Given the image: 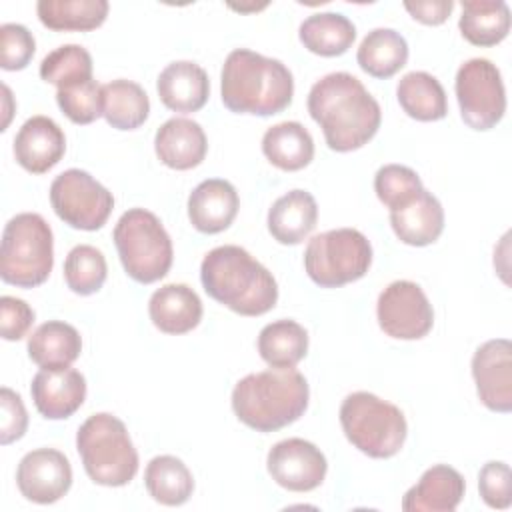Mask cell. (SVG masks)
I'll use <instances>...</instances> for the list:
<instances>
[{"mask_svg":"<svg viewBox=\"0 0 512 512\" xmlns=\"http://www.w3.org/2000/svg\"><path fill=\"white\" fill-rule=\"evenodd\" d=\"M308 112L334 152L362 148L374 138L382 120L376 98L348 72H332L314 82L308 94Z\"/></svg>","mask_w":512,"mask_h":512,"instance_id":"obj_1","label":"cell"},{"mask_svg":"<svg viewBox=\"0 0 512 512\" xmlns=\"http://www.w3.org/2000/svg\"><path fill=\"white\" fill-rule=\"evenodd\" d=\"M206 294L240 316H262L278 300L272 272L240 246L212 248L200 264Z\"/></svg>","mask_w":512,"mask_h":512,"instance_id":"obj_2","label":"cell"},{"mask_svg":"<svg viewBox=\"0 0 512 512\" xmlns=\"http://www.w3.org/2000/svg\"><path fill=\"white\" fill-rule=\"evenodd\" d=\"M292 94L294 78L284 62L248 48H236L226 56L220 74V96L230 112L280 114L290 106Z\"/></svg>","mask_w":512,"mask_h":512,"instance_id":"obj_3","label":"cell"},{"mask_svg":"<svg viewBox=\"0 0 512 512\" xmlns=\"http://www.w3.org/2000/svg\"><path fill=\"white\" fill-rule=\"evenodd\" d=\"M310 388L294 368H270L238 380L232 390V410L236 418L256 432H276L308 408Z\"/></svg>","mask_w":512,"mask_h":512,"instance_id":"obj_4","label":"cell"},{"mask_svg":"<svg viewBox=\"0 0 512 512\" xmlns=\"http://www.w3.org/2000/svg\"><path fill=\"white\" fill-rule=\"evenodd\" d=\"M76 450L88 478L100 486H126L138 472V452L126 424L114 414L98 412L84 420Z\"/></svg>","mask_w":512,"mask_h":512,"instance_id":"obj_5","label":"cell"},{"mask_svg":"<svg viewBox=\"0 0 512 512\" xmlns=\"http://www.w3.org/2000/svg\"><path fill=\"white\" fill-rule=\"evenodd\" d=\"M54 266V238L48 222L36 212L8 220L0 246V278L18 288L46 282Z\"/></svg>","mask_w":512,"mask_h":512,"instance_id":"obj_6","label":"cell"},{"mask_svg":"<svg viewBox=\"0 0 512 512\" xmlns=\"http://www.w3.org/2000/svg\"><path fill=\"white\" fill-rule=\"evenodd\" d=\"M340 426L348 442L370 458H392L408 434L402 410L364 390L342 400Z\"/></svg>","mask_w":512,"mask_h":512,"instance_id":"obj_7","label":"cell"},{"mask_svg":"<svg viewBox=\"0 0 512 512\" xmlns=\"http://www.w3.org/2000/svg\"><path fill=\"white\" fill-rule=\"evenodd\" d=\"M114 246L126 274L140 284L164 278L172 266V240L150 210H126L114 226Z\"/></svg>","mask_w":512,"mask_h":512,"instance_id":"obj_8","label":"cell"},{"mask_svg":"<svg viewBox=\"0 0 512 512\" xmlns=\"http://www.w3.org/2000/svg\"><path fill=\"white\" fill-rule=\"evenodd\" d=\"M372 264V246L356 228L326 230L310 238L304 270L322 288H338L360 280Z\"/></svg>","mask_w":512,"mask_h":512,"instance_id":"obj_9","label":"cell"},{"mask_svg":"<svg viewBox=\"0 0 512 512\" xmlns=\"http://www.w3.org/2000/svg\"><path fill=\"white\" fill-rule=\"evenodd\" d=\"M50 204L64 224L92 232L106 224L114 196L86 170L70 168L52 180Z\"/></svg>","mask_w":512,"mask_h":512,"instance_id":"obj_10","label":"cell"},{"mask_svg":"<svg viewBox=\"0 0 512 512\" xmlns=\"http://www.w3.org/2000/svg\"><path fill=\"white\" fill-rule=\"evenodd\" d=\"M456 98L462 120L472 130L494 128L506 112L502 74L488 58H470L456 72Z\"/></svg>","mask_w":512,"mask_h":512,"instance_id":"obj_11","label":"cell"},{"mask_svg":"<svg viewBox=\"0 0 512 512\" xmlns=\"http://www.w3.org/2000/svg\"><path fill=\"white\" fill-rule=\"evenodd\" d=\"M376 316L382 332L396 340H420L434 324L428 296L410 280H396L380 292Z\"/></svg>","mask_w":512,"mask_h":512,"instance_id":"obj_12","label":"cell"},{"mask_svg":"<svg viewBox=\"0 0 512 512\" xmlns=\"http://www.w3.org/2000/svg\"><path fill=\"white\" fill-rule=\"evenodd\" d=\"M266 468L278 486L292 492H310L324 482L328 462L316 444L288 438L270 448Z\"/></svg>","mask_w":512,"mask_h":512,"instance_id":"obj_13","label":"cell"},{"mask_svg":"<svg viewBox=\"0 0 512 512\" xmlns=\"http://www.w3.org/2000/svg\"><path fill=\"white\" fill-rule=\"evenodd\" d=\"M20 494L36 504L58 502L72 486L70 460L54 448H36L22 456L16 468Z\"/></svg>","mask_w":512,"mask_h":512,"instance_id":"obj_14","label":"cell"},{"mask_svg":"<svg viewBox=\"0 0 512 512\" xmlns=\"http://www.w3.org/2000/svg\"><path fill=\"white\" fill-rule=\"evenodd\" d=\"M472 376L478 398L488 410L500 414L512 410V344L508 338H494L476 348Z\"/></svg>","mask_w":512,"mask_h":512,"instance_id":"obj_15","label":"cell"},{"mask_svg":"<svg viewBox=\"0 0 512 512\" xmlns=\"http://www.w3.org/2000/svg\"><path fill=\"white\" fill-rule=\"evenodd\" d=\"M36 410L48 420L70 418L86 398V380L74 368H42L30 384Z\"/></svg>","mask_w":512,"mask_h":512,"instance_id":"obj_16","label":"cell"},{"mask_svg":"<svg viewBox=\"0 0 512 512\" xmlns=\"http://www.w3.org/2000/svg\"><path fill=\"white\" fill-rule=\"evenodd\" d=\"M66 152V136L62 128L48 116L28 118L16 138H14V156L16 162L32 172L44 174L52 170Z\"/></svg>","mask_w":512,"mask_h":512,"instance_id":"obj_17","label":"cell"},{"mask_svg":"<svg viewBox=\"0 0 512 512\" xmlns=\"http://www.w3.org/2000/svg\"><path fill=\"white\" fill-rule=\"evenodd\" d=\"M240 208L236 188L222 178L200 182L188 196V218L202 234H218L226 230Z\"/></svg>","mask_w":512,"mask_h":512,"instance_id":"obj_18","label":"cell"},{"mask_svg":"<svg viewBox=\"0 0 512 512\" xmlns=\"http://www.w3.org/2000/svg\"><path fill=\"white\" fill-rule=\"evenodd\" d=\"M466 482L458 470L448 464L428 468L420 480L404 494L406 512H452L464 498Z\"/></svg>","mask_w":512,"mask_h":512,"instance_id":"obj_19","label":"cell"},{"mask_svg":"<svg viewBox=\"0 0 512 512\" xmlns=\"http://www.w3.org/2000/svg\"><path fill=\"white\" fill-rule=\"evenodd\" d=\"M154 150L158 160L168 168L190 170L206 158L208 140L198 122L190 118H170L156 130Z\"/></svg>","mask_w":512,"mask_h":512,"instance_id":"obj_20","label":"cell"},{"mask_svg":"<svg viewBox=\"0 0 512 512\" xmlns=\"http://www.w3.org/2000/svg\"><path fill=\"white\" fill-rule=\"evenodd\" d=\"M160 102L172 112H198L210 96V80L204 68L190 60L170 62L158 76Z\"/></svg>","mask_w":512,"mask_h":512,"instance_id":"obj_21","label":"cell"},{"mask_svg":"<svg viewBox=\"0 0 512 512\" xmlns=\"http://www.w3.org/2000/svg\"><path fill=\"white\" fill-rule=\"evenodd\" d=\"M390 226L400 242L428 246L444 230V208L432 192L422 188L410 202L390 210Z\"/></svg>","mask_w":512,"mask_h":512,"instance_id":"obj_22","label":"cell"},{"mask_svg":"<svg viewBox=\"0 0 512 512\" xmlns=\"http://www.w3.org/2000/svg\"><path fill=\"white\" fill-rule=\"evenodd\" d=\"M148 314L164 334H186L202 320V300L186 284H166L150 296Z\"/></svg>","mask_w":512,"mask_h":512,"instance_id":"obj_23","label":"cell"},{"mask_svg":"<svg viewBox=\"0 0 512 512\" xmlns=\"http://www.w3.org/2000/svg\"><path fill=\"white\" fill-rule=\"evenodd\" d=\"M318 206L310 192L290 190L268 210V232L280 244H300L314 230Z\"/></svg>","mask_w":512,"mask_h":512,"instance_id":"obj_24","label":"cell"},{"mask_svg":"<svg viewBox=\"0 0 512 512\" xmlns=\"http://www.w3.org/2000/svg\"><path fill=\"white\" fill-rule=\"evenodd\" d=\"M80 352L82 338L78 330L60 320H48L28 336L30 360L46 370L68 368Z\"/></svg>","mask_w":512,"mask_h":512,"instance_id":"obj_25","label":"cell"},{"mask_svg":"<svg viewBox=\"0 0 512 512\" xmlns=\"http://www.w3.org/2000/svg\"><path fill=\"white\" fill-rule=\"evenodd\" d=\"M262 152L280 170L296 172L314 158V140L300 122H280L262 136Z\"/></svg>","mask_w":512,"mask_h":512,"instance_id":"obj_26","label":"cell"},{"mask_svg":"<svg viewBox=\"0 0 512 512\" xmlns=\"http://www.w3.org/2000/svg\"><path fill=\"white\" fill-rule=\"evenodd\" d=\"M396 98L402 110L420 122H436L448 114V100L440 80L422 70L408 72L400 78Z\"/></svg>","mask_w":512,"mask_h":512,"instance_id":"obj_27","label":"cell"},{"mask_svg":"<svg viewBox=\"0 0 512 512\" xmlns=\"http://www.w3.org/2000/svg\"><path fill=\"white\" fill-rule=\"evenodd\" d=\"M458 28L474 46H496L510 32V8L502 0H466Z\"/></svg>","mask_w":512,"mask_h":512,"instance_id":"obj_28","label":"cell"},{"mask_svg":"<svg viewBox=\"0 0 512 512\" xmlns=\"http://www.w3.org/2000/svg\"><path fill=\"white\" fill-rule=\"evenodd\" d=\"M298 36L304 48L312 54L332 58L344 54L352 46L356 28L352 20L340 12H318L300 24Z\"/></svg>","mask_w":512,"mask_h":512,"instance_id":"obj_29","label":"cell"},{"mask_svg":"<svg viewBox=\"0 0 512 512\" xmlns=\"http://www.w3.org/2000/svg\"><path fill=\"white\" fill-rule=\"evenodd\" d=\"M408 60V44L404 36L392 28L370 30L358 46V66L374 78H390Z\"/></svg>","mask_w":512,"mask_h":512,"instance_id":"obj_30","label":"cell"},{"mask_svg":"<svg viewBox=\"0 0 512 512\" xmlns=\"http://www.w3.org/2000/svg\"><path fill=\"white\" fill-rule=\"evenodd\" d=\"M150 114L144 88L132 80H112L102 86V116L116 130H136Z\"/></svg>","mask_w":512,"mask_h":512,"instance_id":"obj_31","label":"cell"},{"mask_svg":"<svg viewBox=\"0 0 512 512\" xmlns=\"http://www.w3.org/2000/svg\"><path fill=\"white\" fill-rule=\"evenodd\" d=\"M106 0H40L36 12L40 22L56 32H86L104 24Z\"/></svg>","mask_w":512,"mask_h":512,"instance_id":"obj_32","label":"cell"},{"mask_svg":"<svg viewBox=\"0 0 512 512\" xmlns=\"http://www.w3.org/2000/svg\"><path fill=\"white\" fill-rule=\"evenodd\" d=\"M260 358L270 368H294L308 352V332L296 320H276L258 334Z\"/></svg>","mask_w":512,"mask_h":512,"instance_id":"obj_33","label":"cell"},{"mask_svg":"<svg viewBox=\"0 0 512 512\" xmlns=\"http://www.w3.org/2000/svg\"><path fill=\"white\" fill-rule=\"evenodd\" d=\"M148 494L164 506H180L194 492V478L188 466L170 454L152 458L144 470Z\"/></svg>","mask_w":512,"mask_h":512,"instance_id":"obj_34","label":"cell"},{"mask_svg":"<svg viewBox=\"0 0 512 512\" xmlns=\"http://www.w3.org/2000/svg\"><path fill=\"white\" fill-rule=\"evenodd\" d=\"M106 274L108 266L104 254L90 244L74 246L64 260V280L74 294L90 296L98 292Z\"/></svg>","mask_w":512,"mask_h":512,"instance_id":"obj_35","label":"cell"},{"mask_svg":"<svg viewBox=\"0 0 512 512\" xmlns=\"http://www.w3.org/2000/svg\"><path fill=\"white\" fill-rule=\"evenodd\" d=\"M40 78L56 88L92 78V56L80 44L54 48L40 62Z\"/></svg>","mask_w":512,"mask_h":512,"instance_id":"obj_36","label":"cell"},{"mask_svg":"<svg viewBox=\"0 0 512 512\" xmlns=\"http://www.w3.org/2000/svg\"><path fill=\"white\" fill-rule=\"evenodd\" d=\"M56 102L74 124H90L102 116V86L90 78L56 90Z\"/></svg>","mask_w":512,"mask_h":512,"instance_id":"obj_37","label":"cell"},{"mask_svg":"<svg viewBox=\"0 0 512 512\" xmlns=\"http://www.w3.org/2000/svg\"><path fill=\"white\" fill-rule=\"evenodd\" d=\"M420 176L402 164H386L374 176V190L378 200L390 210L404 206L422 190Z\"/></svg>","mask_w":512,"mask_h":512,"instance_id":"obj_38","label":"cell"},{"mask_svg":"<svg viewBox=\"0 0 512 512\" xmlns=\"http://www.w3.org/2000/svg\"><path fill=\"white\" fill-rule=\"evenodd\" d=\"M36 50L32 32L22 24L0 26V66L4 70H22L30 64Z\"/></svg>","mask_w":512,"mask_h":512,"instance_id":"obj_39","label":"cell"},{"mask_svg":"<svg viewBox=\"0 0 512 512\" xmlns=\"http://www.w3.org/2000/svg\"><path fill=\"white\" fill-rule=\"evenodd\" d=\"M480 498L490 506L504 510L512 502V474L510 466L500 460L486 462L478 474Z\"/></svg>","mask_w":512,"mask_h":512,"instance_id":"obj_40","label":"cell"},{"mask_svg":"<svg viewBox=\"0 0 512 512\" xmlns=\"http://www.w3.org/2000/svg\"><path fill=\"white\" fill-rule=\"evenodd\" d=\"M0 406H2V418H0V442L12 444L20 440L28 428V414L24 408V402L20 394H16L10 388L0 390Z\"/></svg>","mask_w":512,"mask_h":512,"instance_id":"obj_41","label":"cell"},{"mask_svg":"<svg viewBox=\"0 0 512 512\" xmlns=\"http://www.w3.org/2000/svg\"><path fill=\"white\" fill-rule=\"evenodd\" d=\"M34 322V310L16 296L0 298V334L4 340H20Z\"/></svg>","mask_w":512,"mask_h":512,"instance_id":"obj_42","label":"cell"},{"mask_svg":"<svg viewBox=\"0 0 512 512\" xmlns=\"http://www.w3.org/2000/svg\"><path fill=\"white\" fill-rule=\"evenodd\" d=\"M404 8L410 12V16L422 24L438 26L446 22L450 16L454 2L452 0H416V2H404Z\"/></svg>","mask_w":512,"mask_h":512,"instance_id":"obj_43","label":"cell"}]
</instances>
